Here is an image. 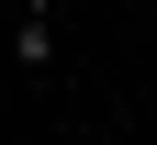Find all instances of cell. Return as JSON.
I'll return each mask as SVG.
<instances>
[{
  "mask_svg": "<svg viewBox=\"0 0 157 145\" xmlns=\"http://www.w3.org/2000/svg\"><path fill=\"white\" fill-rule=\"evenodd\" d=\"M135 145H157V134H135Z\"/></svg>",
  "mask_w": 157,
  "mask_h": 145,
  "instance_id": "2",
  "label": "cell"
},
{
  "mask_svg": "<svg viewBox=\"0 0 157 145\" xmlns=\"http://www.w3.org/2000/svg\"><path fill=\"white\" fill-rule=\"evenodd\" d=\"M11 67H34V78L56 67V23H45V11H23V23H11Z\"/></svg>",
  "mask_w": 157,
  "mask_h": 145,
  "instance_id": "1",
  "label": "cell"
}]
</instances>
